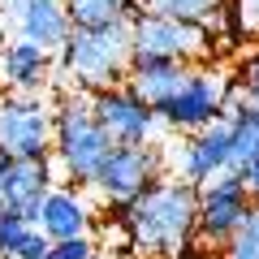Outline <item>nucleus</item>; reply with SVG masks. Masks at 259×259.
Returning a JSON list of instances; mask_svg holds the SVG:
<instances>
[{"label": "nucleus", "instance_id": "1", "mask_svg": "<svg viewBox=\"0 0 259 259\" xmlns=\"http://www.w3.org/2000/svg\"><path fill=\"white\" fill-rule=\"evenodd\" d=\"M130 246L147 259H186L199 238V186L182 177H160L156 186L121 207Z\"/></svg>", "mask_w": 259, "mask_h": 259}, {"label": "nucleus", "instance_id": "2", "mask_svg": "<svg viewBox=\"0 0 259 259\" xmlns=\"http://www.w3.org/2000/svg\"><path fill=\"white\" fill-rule=\"evenodd\" d=\"M56 69L82 95H100V91H112V87H125L130 69H134V35H130V22L74 30L69 44L56 52Z\"/></svg>", "mask_w": 259, "mask_h": 259}, {"label": "nucleus", "instance_id": "3", "mask_svg": "<svg viewBox=\"0 0 259 259\" xmlns=\"http://www.w3.org/2000/svg\"><path fill=\"white\" fill-rule=\"evenodd\" d=\"M117 143L104 134V125L95 121L91 95L69 91L56 104V121H52V164H61V173L78 186H95L104 160L112 156Z\"/></svg>", "mask_w": 259, "mask_h": 259}, {"label": "nucleus", "instance_id": "4", "mask_svg": "<svg viewBox=\"0 0 259 259\" xmlns=\"http://www.w3.org/2000/svg\"><path fill=\"white\" fill-rule=\"evenodd\" d=\"M134 35V61H177V65H212L216 35L199 22H177L160 13H139L130 22Z\"/></svg>", "mask_w": 259, "mask_h": 259}, {"label": "nucleus", "instance_id": "5", "mask_svg": "<svg viewBox=\"0 0 259 259\" xmlns=\"http://www.w3.org/2000/svg\"><path fill=\"white\" fill-rule=\"evenodd\" d=\"M238 95V78H225L212 65H194L186 87L160 108V121L177 134H199L225 117V104Z\"/></svg>", "mask_w": 259, "mask_h": 259}, {"label": "nucleus", "instance_id": "6", "mask_svg": "<svg viewBox=\"0 0 259 259\" xmlns=\"http://www.w3.org/2000/svg\"><path fill=\"white\" fill-rule=\"evenodd\" d=\"M56 108L39 95H0V151L13 160H52Z\"/></svg>", "mask_w": 259, "mask_h": 259}, {"label": "nucleus", "instance_id": "7", "mask_svg": "<svg viewBox=\"0 0 259 259\" xmlns=\"http://www.w3.org/2000/svg\"><path fill=\"white\" fill-rule=\"evenodd\" d=\"M160 177H164V151L156 143L151 147H112V156L104 160L100 177H95V194L108 207H130Z\"/></svg>", "mask_w": 259, "mask_h": 259}, {"label": "nucleus", "instance_id": "8", "mask_svg": "<svg viewBox=\"0 0 259 259\" xmlns=\"http://www.w3.org/2000/svg\"><path fill=\"white\" fill-rule=\"evenodd\" d=\"M250 212H255L250 190H246V182H242V173H233V168H225V173H216L207 186H199V238L203 242L225 246V242L250 221Z\"/></svg>", "mask_w": 259, "mask_h": 259}, {"label": "nucleus", "instance_id": "9", "mask_svg": "<svg viewBox=\"0 0 259 259\" xmlns=\"http://www.w3.org/2000/svg\"><path fill=\"white\" fill-rule=\"evenodd\" d=\"M91 108H95V121L104 125V134L117 147H151L160 125H164L160 112L147 108L130 87H112V91L91 95Z\"/></svg>", "mask_w": 259, "mask_h": 259}, {"label": "nucleus", "instance_id": "10", "mask_svg": "<svg viewBox=\"0 0 259 259\" xmlns=\"http://www.w3.org/2000/svg\"><path fill=\"white\" fill-rule=\"evenodd\" d=\"M52 194V160H13L0 151V216L39 225L44 199Z\"/></svg>", "mask_w": 259, "mask_h": 259}, {"label": "nucleus", "instance_id": "11", "mask_svg": "<svg viewBox=\"0 0 259 259\" xmlns=\"http://www.w3.org/2000/svg\"><path fill=\"white\" fill-rule=\"evenodd\" d=\"M0 13L13 26V39L39 44L52 56L74 35V22H69V5L65 0H0Z\"/></svg>", "mask_w": 259, "mask_h": 259}, {"label": "nucleus", "instance_id": "12", "mask_svg": "<svg viewBox=\"0 0 259 259\" xmlns=\"http://www.w3.org/2000/svg\"><path fill=\"white\" fill-rule=\"evenodd\" d=\"M52 69H56V56L44 52L39 44L9 39L0 48V87L13 95H39L52 82Z\"/></svg>", "mask_w": 259, "mask_h": 259}, {"label": "nucleus", "instance_id": "13", "mask_svg": "<svg viewBox=\"0 0 259 259\" xmlns=\"http://www.w3.org/2000/svg\"><path fill=\"white\" fill-rule=\"evenodd\" d=\"M229 168V121H216V125L199 130L182 143V156H177V177L190 186H207L216 173Z\"/></svg>", "mask_w": 259, "mask_h": 259}, {"label": "nucleus", "instance_id": "14", "mask_svg": "<svg viewBox=\"0 0 259 259\" xmlns=\"http://www.w3.org/2000/svg\"><path fill=\"white\" fill-rule=\"evenodd\" d=\"M39 233L48 242H69V238H91L95 233V207L87 203L78 190H52L44 199V212H39Z\"/></svg>", "mask_w": 259, "mask_h": 259}, {"label": "nucleus", "instance_id": "15", "mask_svg": "<svg viewBox=\"0 0 259 259\" xmlns=\"http://www.w3.org/2000/svg\"><path fill=\"white\" fill-rule=\"evenodd\" d=\"M190 69H194V65H177V61H134V69H130L125 87L139 95L147 108L160 112V108H164V104L186 87Z\"/></svg>", "mask_w": 259, "mask_h": 259}, {"label": "nucleus", "instance_id": "16", "mask_svg": "<svg viewBox=\"0 0 259 259\" xmlns=\"http://www.w3.org/2000/svg\"><path fill=\"white\" fill-rule=\"evenodd\" d=\"M225 121H229V168L242 173L250 160H259V108L242 100V91L225 104Z\"/></svg>", "mask_w": 259, "mask_h": 259}, {"label": "nucleus", "instance_id": "17", "mask_svg": "<svg viewBox=\"0 0 259 259\" xmlns=\"http://www.w3.org/2000/svg\"><path fill=\"white\" fill-rule=\"evenodd\" d=\"M65 5H69L74 30L117 26V22H134L139 18V0H65Z\"/></svg>", "mask_w": 259, "mask_h": 259}, {"label": "nucleus", "instance_id": "18", "mask_svg": "<svg viewBox=\"0 0 259 259\" xmlns=\"http://www.w3.org/2000/svg\"><path fill=\"white\" fill-rule=\"evenodd\" d=\"M225 9L229 0H139V13H160V18L199 22V26H212Z\"/></svg>", "mask_w": 259, "mask_h": 259}, {"label": "nucleus", "instance_id": "19", "mask_svg": "<svg viewBox=\"0 0 259 259\" xmlns=\"http://www.w3.org/2000/svg\"><path fill=\"white\" fill-rule=\"evenodd\" d=\"M221 18L229 22L233 39H259V0H229Z\"/></svg>", "mask_w": 259, "mask_h": 259}, {"label": "nucleus", "instance_id": "20", "mask_svg": "<svg viewBox=\"0 0 259 259\" xmlns=\"http://www.w3.org/2000/svg\"><path fill=\"white\" fill-rule=\"evenodd\" d=\"M221 259H259V207L250 212V221L221 246Z\"/></svg>", "mask_w": 259, "mask_h": 259}, {"label": "nucleus", "instance_id": "21", "mask_svg": "<svg viewBox=\"0 0 259 259\" xmlns=\"http://www.w3.org/2000/svg\"><path fill=\"white\" fill-rule=\"evenodd\" d=\"M30 229H35V225L22 221V216H0V259L18 255V246L30 238Z\"/></svg>", "mask_w": 259, "mask_h": 259}, {"label": "nucleus", "instance_id": "22", "mask_svg": "<svg viewBox=\"0 0 259 259\" xmlns=\"http://www.w3.org/2000/svg\"><path fill=\"white\" fill-rule=\"evenodd\" d=\"M238 91H242V100H246V104H255V108H259V52L246 56V61L238 65Z\"/></svg>", "mask_w": 259, "mask_h": 259}, {"label": "nucleus", "instance_id": "23", "mask_svg": "<svg viewBox=\"0 0 259 259\" xmlns=\"http://www.w3.org/2000/svg\"><path fill=\"white\" fill-rule=\"evenodd\" d=\"M95 255H100L95 238H69V242H56L52 246V259H95Z\"/></svg>", "mask_w": 259, "mask_h": 259}, {"label": "nucleus", "instance_id": "24", "mask_svg": "<svg viewBox=\"0 0 259 259\" xmlns=\"http://www.w3.org/2000/svg\"><path fill=\"white\" fill-rule=\"evenodd\" d=\"M13 259H52V242H48L39 229H30V238L18 246V255H13Z\"/></svg>", "mask_w": 259, "mask_h": 259}, {"label": "nucleus", "instance_id": "25", "mask_svg": "<svg viewBox=\"0 0 259 259\" xmlns=\"http://www.w3.org/2000/svg\"><path fill=\"white\" fill-rule=\"evenodd\" d=\"M242 182H246V190H250V199H259V160H250V164L242 168Z\"/></svg>", "mask_w": 259, "mask_h": 259}, {"label": "nucleus", "instance_id": "26", "mask_svg": "<svg viewBox=\"0 0 259 259\" xmlns=\"http://www.w3.org/2000/svg\"><path fill=\"white\" fill-rule=\"evenodd\" d=\"M5 26H9V22H5V13H0V48L9 44V35H5Z\"/></svg>", "mask_w": 259, "mask_h": 259}]
</instances>
